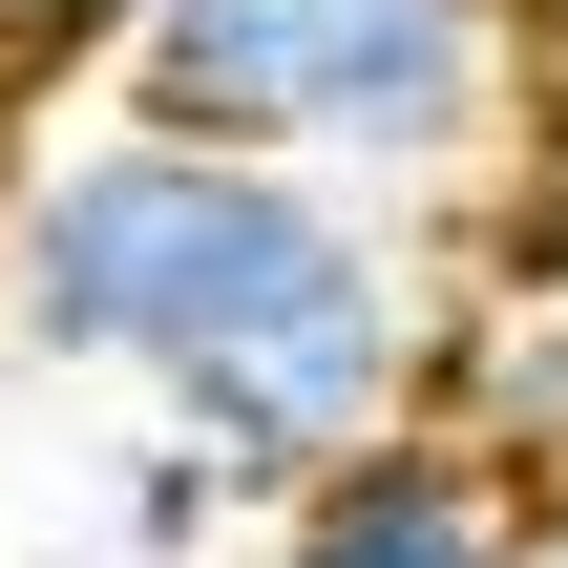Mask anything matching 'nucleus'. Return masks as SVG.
<instances>
[{
	"instance_id": "6e6552de",
	"label": "nucleus",
	"mask_w": 568,
	"mask_h": 568,
	"mask_svg": "<svg viewBox=\"0 0 568 568\" xmlns=\"http://www.w3.org/2000/svg\"><path fill=\"white\" fill-rule=\"evenodd\" d=\"M506 568H568V485H548V506H527V548H506Z\"/></svg>"
},
{
	"instance_id": "423d86ee",
	"label": "nucleus",
	"mask_w": 568,
	"mask_h": 568,
	"mask_svg": "<svg viewBox=\"0 0 568 568\" xmlns=\"http://www.w3.org/2000/svg\"><path fill=\"white\" fill-rule=\"evenodd\" d=\"M211 506H232V464H190V443H148V464H126V506H105V527H126V548L169 568V548H211Z\"/></svg>"
},
{
	"instance_id": "f03ea898",
	"label": "nucleus",
	"mask_w": 568,
	"mask_h": 568,
	"mask_svg": "<svg viewBox=\"0 0 568 568\" xmlns=\"http://www.w3.org/2000/svg\"><path fill=\"white\" fill-rule=\"evenodd\" d=\"M126 126L232 148V169H316V190H485L548 126V0H148Z\"/></svg>"
},
{
	"instance_id": "1a4fd4ad",
	"label": "nucleus",
	"mask_w": 568,
	"mask_h": 568,
	"mask_svg": "<svg viewBox=\"0 0 568 568\" xmlns=\"http://www.w3.org/2000/svg\"><path fill=\"white\" fill-rule=\"evenodd\" d=\"M548 105H568V0H548Z\"/></svg>"
},
{
	"instance_id": "0eeeda50",
	"label": "nucleus",
	"mask_w": 568,
	"mask_h": 568,
	"mask_svg": "<svg viewBox=\"0 0 568 568\" xmlns=\"http://www.w3.org/2000/svg\"><path fill=\"white\" fill-rule=\"evenodd\" d=\"M527 211H548V232H568V105H548V126H527Z\"/></svg>"
},
{
	"instance_id": "f257e3e1",
	"label": "nucleus",
	"mask_w": 568,
	"mask_h": 568,
	"mask_svg": "<svg viewBox=\"0 0 568 568\" xmlns=\"http://www.w3.org/2000/svg\"><path fill=\"white\" fill-rule=\"evenodd\" d=\"M0 337L42 379H126L190 464H232V506H295L422 422L443 253L379 190L232 169V148H169L105 105L0 190Z\"/></svg>"
},
{
	"instance_id": "39448f33",
	"label": "nucleus",
	"mask_w": 568,
	"mask_h": 568,
	"mask_svg": "<svg viewBox=\"0 0 568 568\" xmlns=\"http://www.w3.org/2000/svg\"><path fill=\"white\" fill-rule=\"evenodd\" d=\"M126 42H148V0H0V84H126Z\"/></svg>"
},
{
	"instance_id": "20e7f679",
	"label": "nucleus",
	"mask_w": 568,
	"mask_h": 568,
	"mask_svg": "<svg viewBox=\"0 0 568 568\" xmlns=\"http://www.w3.org/2000/svg\"><path fill=\"white\" fill-rule=\"evenodd\" d=\"M506 548H527V506H506L443 422H400V443H358L337 485L274 506V568H506Z\"/></svg>"
},
{
	"instance_id": "7ed1b4c3",
	"label": "nucleus",
	"mask_w": 568,
	"mask_h": 568,
	"mask_svg": "<svg viewBox=\"0 0 568 568\" xmlns=\"http://www.w3.org/2000/svg\"><path fill=\"white\" fill-rule=\"evenodd\" d=\"M422 422H443L506 506H548V485H568V232H548V211H527L506 253H464V274H443Z\"/></svg>"
}]
</instances>
